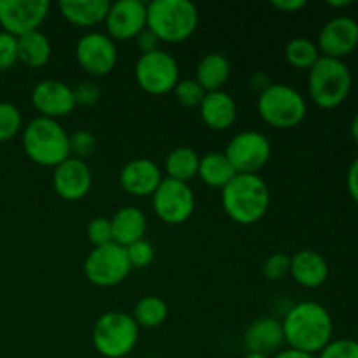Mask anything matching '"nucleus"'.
Masks as SVG:
<instances>
[{"mask_svg":"<svg viewBox=\"0 0 358 358\" xmlns=\"http://www.w3.org/2000/svg\"><path fill=\"white\" fill-rule=\"evenodd\" d=\"M282 329L290 350L317 357L332 341L334 322L324 304L303 301L287 311Z\"/></svg>","mask_w":358,"mask_h":358,"instance_id":"1","label":"nucleus"},{"mask_svg":"<svg viewBox=\"0 0 358 358\" xmlns=\"http://www.w3.org/2000/svg\"><path fill=\"white\" fill-rule=\"evenodd\" d=\"M220 192L224 212L241 226H252L264 219L271 203L269 187L261 175L236 173Z\"/></svg>","mask_w":358,"mask_h":358,"instance_id":"2","label":"nucleus"},{"mask_svg":"<svg viewBox=\"0 0 358 358\" xmlns=\"http://www.w3.org/2000/svg\"><path fill=\"white\" fill-rule=\"evenodd\" d=\"M24 154L38 166L56 168L70 157L69 133L56 119L37 115L23 129Z\"/></svg>","mask_w":358,"mask_h":358,"instance_id":"3","label":"nucleus"},{"mask_svg":"<svg viewBox=\"0 0 358 358\" xmlns=\"http://www.w3.org/2000/svg\"><path fill=\"white\" fill-rule=\"evenodd\" d=\"M199 23L198 7L189 0H152L147 3V28L161 42L180 44L196 31Z\"/></svg>","mask_w":358,"mask_h":358,"instance_id":"4","label":"nucleus"},{"mask_svg":"<svg viewBox=\"0 0 358 358\" xmlns=\"http://www.w3.org/2000/svg\"><path fill=\"white\" fill-rule=\"evenodd\" d=\"M308 72V91L315 105L320 108H336L348 98L353 76L343 59L320 56Z\"/></svg>","mask_w":358,"mask_h":358,"instance_id":"5","label":"nucleus"},{"mask_svg":"<svg viewBox=\"0 0 358 358\" xmlns=\"http://www.w3.org/2000/svg\"><path fill=\"white\" fill-rule=\"evenodd\" d=\"M140 327L131 315L107 311L94 322L91 341L94 350L105 358H124L138 345Z\"/></svg>","mask_w":358,"mask_h":358,"instance_id":"6","label":"nucleus"},{"mask_svg":"<svg viewBox=\"0 0 358 358\" xmlns=\"http://www.w3.org/2000/svg\"><path fill=\"white\" fill-rule=\"evenodd\" d=\"M257 112L266 124L278 129H290L304 121L308 105L296 87L283 83H271L259 94Z\"/></svg>","mask_w":358,"mask_h":358,"instance_id":"7","label":"nucleus"},{"mask_svg":"<svg viewBox=\"0 0 358 358\" xmlns=\"http://www.w3.org/2000/svg\"><path fill=\"white\" fill-rule=\"evenodd\" d=\"M83 269L87 282L101 289H108L124 282L133 268L126 248L112 241L103 247H94L87 254Z\"/></svg>","mask_w":358,"mask_h":358,"instance_id":"8","label":"nucleus"},{"mask_svg":"<svg viewBox=\"0 0 358 358\" xmlns=\"http://www.w3.org/2000/svg\"><path fill=\"white\" fill-rule=\"evenodd\" d=\"M135 77L138 86L145 93L161 96L175 90L180 80V70L177 59L170 52L157 49L140 55L135 65Z\"/></svg>","mask_w":358,"mask_h":358,"instance_id":"9","label":"nucleus"},{"mask_svg":"<svg viewBox=\"0 0 358 358\" xmlns=\"http://www.w3.org/2000/svg\"><path fill=\"white\" fill-rule=\"evenodd\" d=\"M150 198H152V208L157 219L170 226L187 222L194 213V191L185 182L164 177Z\"/></svg>","mask_w":358,"mask_h":358,"instance_id":"10","label":"nucleus"},{"mask_svg":"<svg viewBox=\"0 0 358 358\" xmlns=\"http://www.w3.org/2000/svg\"><path fill=\"white\" fill-rule=\"evenodd\" d=\"M271 150V142L264 133L248 129L234 135L224 154L236 173L259 175V171L268 164Z\"/></svg>","mask_w":358,"mask_h":358,"instance_id":"11","label":"nucleus"},{"mask_svg":"<svg viewBox=\"0 0 358 358\" xmlns=\"http://www.w3.org/2000/svg\"><path fill=\"white\" fill-rule=\"evenodd\" d=\"M76 59L90 76L105 77L117 63V45L103 31H87L77 41Z\"/></svg>","mask_w":358,"mask_h":358,"instance_id":"12","label":"nucleus"},{"mask_svg":"<svg viewBox=\"0 0 358 358\" xmlns=\"http://www.w3.org/2000/svg\"><path fill=\"white\" fill-rule=\"evenodd\" d=\"M49 9L48 0H0V27L14 37H23L38 30Z\"/></svg>","mask_w":358,"mask_h":358,"instance_id":"13","label":"nucleus"},{"mask_svg":"<svg viewBox=\"0 0 358 358\" xmlns=\"http://www.w3.org/2000/svg\"><path fill=\"white\" fill-rule=\"evenodd\" d=\"M103 23L114 42L131 41L147 28V3L142 0H117L110 3Z\"/></svg>","mask_w":358,"mask_h":358,"instance_id":"14","label":"nucleus"},{"mask_svg":"<svg viewBox=\"0 0 358 358\" xmlns=\"http://www.w3.org/2000/svg\"><path fill=\"white\" fill-rule=\"evenodd\" d=\"M31 105L41 117L56 119L72 114L76 105L73 90L58 79H42L31 90Z\"/></svg>","mask_w":358,"mask_h":358,"instance_id":"15","label":"nucleus"},{"mask_svg":"<svg viewBox=\"0 0 358 358\" xmlns=\"http://www.w3.org/2000/svg\"><path fill=\"white\" fill-rule=\"evenodd\" d=\"M317 45L322 56L343 59L357 49L358 23L350 16L332 17L322 27Z\"/></svg>","mask_w":358,"mask_h":358,"instance_id":"16","label":"nucleus"},{"mask_svg":"<svg viewBox=\"0 0 358 358\" xmlns=\"http://www.w3.org/2000/svg\"><path fill=\"white\" fill-rule=\"evenodd\" d=\"M52 187L65 201H80L93 187V173L86 161L69 157L52 171Z\"/></svg>","mask_w":358,"mask_h":358,"instance_id":"17","label":"nucleus"},{"mask_svg":"<svg viewBox=\"0 0 358 358\" xmlns=\"http://www.w3.org/2000/svg\"><path fill=\"white\" fill-rule=\"evenodd\" d=\"M163 178V171L157 166V163L147 157H136L121 168L119 184L128 194L147 198L154 194Z\"/></svg>","mask_w":358,"mask_h":358,"instance_id":"18","label":"nucleus"},{"mask_svg":"<svg viewBox=\"0 0 358 358\" xmlns=\"http://www.w3.org/2000/svg\"><path fill=\"white\" fill-rule=\"evenodd\" d=\"M285 345L282 322L273 317L255 318L243 334V346L247 353H261L269 357L278 353Z\"/></svg>","mask_w":358,"mask_h":358,"instance_id":"19","label":"nucleus"},{"mask_svg":"<svg viewBox=\"0 0 358 358\" xmlns=\"http://www.w3.org/2000/svg\"><path fill=\"white\" fill-rule=\"evenodd\" d=\"M198 108L201 121L213 131H226L236 122V101L224 90L206 93Z\"/></svg>","mask_w":358,"mask_h":358,"instance_id":"20","label":"nucleus"},{"mask_svg":"<svg viewBox=\"0 0 358 358\" xmlns=\"http://www.w3.org/2000/svg\"><path fill=\"white\" fill-rule=\"evenodd\" d=\"M290 276L304 289H318L329 278V264L318 252L304 248L290 255Z\"/></svg>","mask_w":358,"mask_h":358,"instance_id":"21","label":"nucleus"},{"mask_svg":"<svg viewBox=\"0 0 358 358\" xmlns=\"http://www.w3.org/2000/svg\"><path fill=\"white\" fill-rule=\"evenodd\" d=\"M112 240L121 247H129L140 240H145L147 217L136 206H122L112 215Z\"/></svg>","mask_w":358,"mask_h":358,"instance_id":"22","label":"nucleus"},{"mask_svg":"<svg viewBox=\"0 0 358 358\" xmlns=\"http://www.w3.org/2000/svg\"><path fill=\"white\" fill-rule=\"evenodd\" d=\"M58 7L62 16L69 23L87 28L103 23L110 9V2L107 0H62Z\"/></svg>","mask_w":358,"mask_h":358,"instance_id":"23","label":"nucleus"},{"mask_svg":"<svg viewBox=\"0 0 358 358\" xmlns=\"http://www.w3.org/2000/svg\"><path fill=\"white\" fill-rule=\"evenodd\" d=\"M231 77V63L222 52H208L199 59L196 66L194 80L205 93L220 91Z\"/></svg>","mask_w":358,"mask_h":358,"instance_id":"24","label":"nucleus"},{"mask_svg":"<svg viewBox=\"0 0 358 358\" xmlns=\"http://www.w3.org/2000/svg\"><path fill=\"white\" fill-rule=\"evenodd\" d=\"M52 55L51 41L41 30L17 37V62L28 69H42L49 63Z\"/></svg>","mask_w":358,"mask_h":358,"instance_id":"25","label":"nucleus"},{"mask_svg":"<svg viewBox=\"0 0 358 358\" xmlns=\"http://www.w3.org/2000/svg\"><path fill=\"white\" fill-rule=\"evenodd\" d=\"M234 175H236V171L224 152H208L206 156L199 157L198 177L208 187L222 191L233 180Z\"/></svg>","mask_w":358,"mask_h":358,"instance_id":"26","label":"nucleus"},{"mask_svg":"<svg viewBox=\"0 0 358 358\" xmlns=\"http://www.w3.org/2000/svg\"><path fill=\"white\" fill-rule=\"evenodd\" d=\"M199 168V156L192 147H175L164 161V170H166V177L171 180L178 182H189L194 177H198Z\"/></svg>","mask_w":358,"mask_h":358,"instance_id":"27","label":"nucleus"},{"mask_svg":"<svg viewBox=\"0 0 358 358\" xmlns=\"http://www.w3.org/2000/svg\"><path fill=\"white\" fill-rule=\"evenodd\" d=\"M131 317L138 327H161L168 318L166 301L161 299L159 296H143L142 299L136 301Z\"/></svg>","mask_w":358,"mask_h":358,"instance_id":"28","label":"nucleus"},{"mask_svg":"<svg viewBox=\"0 0 358 358\" xmlns=\"http://www.w3.org/2000/svg\"><path fill=\"white\" fill-rule=\"evenodd\" d=\"M320 56L317 42L308 37H294L285 45V59L294 69L310 70Z\"/></svg>","mask_w":358,"mask_h":358,"instance_id":"29","label":"nucleus"},{"mask_svg":"<svg viewBox=\"0 0 358 358\" xmlns=\"http://www.w3.org/2000/svg\"><path fill=\"white\" fill-rule=\"evenodd\" d=\"M23 128L21 110L10 101H0V143L13 140Z\"/></svg>","mask_w":358,"mask_h":358,"instance_id":"30","label":"nucleus"},{"mask_svg":"<svg viewBox=\"0 0 358 358\" xmlns=\"http://www.w3.org/2000/svg\"><path fill=\"white\" fill-rule=\"evenodd\" d=\"M69 147L70 157L86 161L96 150V136L87 129H76L73 133H69Z\"/></svg>","mask_w":358,"mask_h":358,"instance_id":"31","label":"nucleus"},{"mask_svg":"<svg viewBox=\"0 0 358 358\" xmlns=\"http://www.w3.org/2000/svg\"><path fill=\"white\" fill-rule=\"evenodd\" d=\"M173 93L178 103L185 108L199 107L206 94L205 90L194 79H180L177 86H175Z\"/></svg>","mask_w":358,"mask_h":358,"instance_id":"32","label":"nucleus"},{"mask_svg":"<svg viewBox=\"0 0 358 358\" xmlns=\"http://www.w3.org/2000/svg\"><path fill=\"white\" fill-rule=\"evenodd\" d=\"M262 275L268 282H282L290 275V255L289 254H273L262 264Z\"/></svg>","mask_w":358,"mask_h":358,"instance_id":"33","label":"nucleus"},{"mask_svg":"<svg viewBox=\"0 0 358 358\" xmlns=\"http://www.w3.org/2000/svg\"><path fill=\"white\" fill-rule=\"evenodd\" d=\"M86 236L90 243L94 247H103V245L112 243V226L110 219L107 217H94L90 220L86 227Z\"/></svg>","mask_w":358,"mask_h":358,"instance_id":"34","label":"nucleus"},{"mask_svg":"<svg viewBox=\"0 0 358 358\" xmlns=\"http://www.w3.org/2000/svg\"><path fill=\"white\" fill-rule=\"evenodd\" d=\"M317 358H358V341L355 339H332Z\"/></svg>","mask_w":358,"mask_h":358,"instance_id":"35","label":"nucleus"},{"mask_svg":"<svg viewBox=\"0 0 358 358\" xmlns=\"http://www.w3.org/2000/svg\"><path fill=\"white\" fill-rule=\"evenodd\" d=\"M17 63V37L0 30V72H7Z\"/></svg>","mask_w":358,"mask_h":358,"instance_id":"36","label":"nucleus"},{"mask_svg":"<svg viewBox=\"0 0 358 358\" xmlns=\"http://www.w3.org/2000/svg\"><path fill=\"white\" fill-rule=\"evenodd\" d=\"M126 254L131 268H147L154 261V247L147 240H140L126 247Z\"/></svg>","mask_w":358,"mask_h":358,"instance_id":"37","label":"nucleus"},{"mask_svg":"<svg viewBox=\"0 0 358 358\" xmlns=\"http://www.w3.org/2000/svg\"><path fill=\"white\" fill-rule=\"evenodd\" d=\"M72 90L76 105H80V107H91V105H94L100 100V87L93 80H83V83H79Z\"/></svg>","mask_w":358,"mask_h":358,"instance_id":"38","label":"nucleus"},{"mask_svg":"<svg viewBox=\"0 0 358 358\" xmlns=\"http://www.w3.org/2000/svg\"><path fill=\"white\" fill-rule=\"evenodd\" d=\"M135 41H136V45H138V49L142 51V55H145V52L157 51V49H159V44H161V41L157 38V35L154 34L150 28H143V30L136 35Z\"/></svg>","mask_w":358,"mask_h":358,"instance_id":"39","label":"nucleus"},{"mask_svg":"<svg viewBox=\"0 0 358 358\" xmlns=\"http://www.w3.org/2000/svg\"><path fill=\"white\" fill-rule=\"evenodd\" d=\"M346 185H348L350 196L358 205V157L350 164L348 175H346Z\"/></svg>","mask_w":358,"mask_h":358,"instance_id":"40","label":"nucleus"},{"mask_svg":"<svg viewBox=\"0 0 358 358\" xmlns=\"http://www.w3.org/2000/svg\"><path fill=\"white\" fill-rule=\"evenodd\" d=\"M271 6L282 13H297L306 7V0H273Z\"/></svg>","mask_w":358,"mask_h":358,"instance_id":"41","label":"nucleus"},{"mask_svg":"<svg viewBox=\"0 0 358 358\" xmlns=\"http://www.w3.org/2000/svg\"><path fill=\"white\" fill-rule=\"evenodd\" d=\"M273 358H317L315 355H308V353H303V352H297V350H280L278 353H275V357Z\"/></svg>","mask_w":358,"mask_h":358,"instance_id":"42","label":"nucleus"},{"mask_svg":"<svg viewBox=\"0 0 358 358\" xmlns=\"http://www.w3.org/2000/svg\"><path fill=\"white\" fill-rule=\"evenodd\" d=\"M352 138H353V142L357 143V147H358V112L355 114V117H353V121H352Z\"/></svg>","mask_w":358,"mask_h":358,"instance_id":"43","label":"nucleus"},{"mask_svg":"<svg viewBox=\"0 0 358 358\" xmlns=\"http://www.w3.org/2000/svg\"><path fill=\"white\" fill-rule=\"evenodd\" d=\"M327 6L341 9V7H350L352 6V2H350V0H327Z\"/></svg>","mask_w":358,"mask_h":358,"instance_id":"44","label":"nucleus"},{"mask_svg":"<svg viewBox=\"0 0 358 358\" xmlns=\"http://www.w3.org/2000/svg\"><path fill=\"white\" fill-rule=\"evenodd\" d=\"M243 358H268V357L261 355V353H247Z\"/></svg>","mask_w":358,"mask_h":358,"instance_id":"45","label":"nucleus"}]
</instances>
